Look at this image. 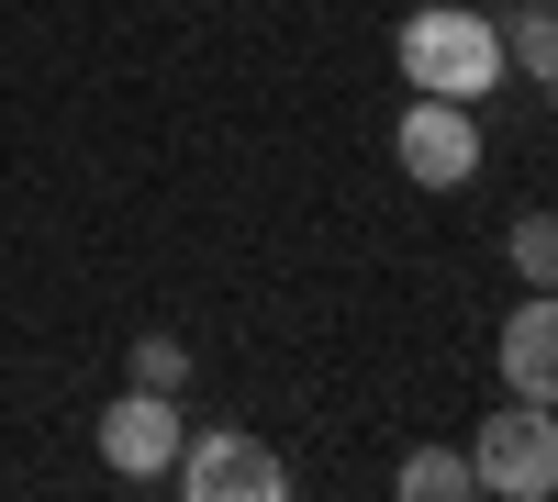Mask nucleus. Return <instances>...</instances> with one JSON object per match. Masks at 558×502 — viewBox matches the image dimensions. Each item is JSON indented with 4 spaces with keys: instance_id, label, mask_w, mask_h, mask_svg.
Returning a JSON list of instances; mask_svg holds the SVG:
<instances>
[{
    "instance_id": "obj_1",
    "label": "nucleus",
    "mask_w": 558,
    "mask_h": 502,
    "mask_svg": "<svg viewBox=\"0 0 558 502\" xmlns=\"http://www.w3.org/2000/svg\"><path fill=\"white\" fill-rule=\"evenodd\" d=\"M391 68H402L413 89H436V101H492V89L514 78V68H502V23H492V12H458V0L402 12Z\"/></svg>"
},
{
    "instance_id": "obj_3",
    "label": "nucleus",
    "mask_w": 558,
    "mask_h": 502,
    "mask_svg": "<svg viewBox=\"0 0 558 502\" xmlns=\"http://www.w3.org/2000/svg\"><path fill=\"white\" fill-rule=\"evenodd\" d=\"M391 157H402L413 191H470V179H481V123H470V101H436V89H413L402 123H391Z\"/></svg>"
},
{
    "instance_id": "obj_6",
    "label": "nucleus",
    "mask_w": 558,
    "mask_h": 502,
    "mask_svg": "<svg viewBox=\"0 0 558 502\" xmlns=\"http://www.w3.org/2000/svg\"><path fill=\"white\" fill-rule=\"evenodd\" d=\"M502 391H514V402H547V414H558V291H525L514 313H502Z\"/></svg>"
},
{
    "instance_id": "obj_8",
    "label": "nucleus",
    "mask_w": 558,
    "mask_h": 502,
    "mask_svg": "<svg viewBox=\"0 0 558 502\" xmlns=\"http://www.w3.org/2000/svg\"><path fill=\"white\" fill-rule=\"evenodd\" d=\"M391 491L402 502H470L481 480H470V446H413V458L391 469Z\"/></svg>"
},
{
    "instance_id": "obj_4",
    "label": "nucleus",
    "mask_w": 558,
    "mask_h": 502,
    "mask_svg": "<svg viewBox=\"0 0 558 502\" xmlns=\"http://www.w3.org/2000/svg\"><path fill=\"white\" fill-rule=\"evenodd\" d=\"M101 469L112 480H168L179 469V446H191V425H179V391H134L123 380V402H101Z\"/></svg>"
},
{
    "instance_id": "obj_9",
    "label": "nucleus",
    "mask_w": 558,
    "mask_h": 502,
    "mask_svg": "<svg viewBox=\"0 0 558 502\" xmlns=\"http://www.w3.org/2000/svg\"><path fill=\"white\" fill-rule=\"evenodd\" d=\"M502 246H514V280H525V291H558V212H514V235H502Z\"/></svg>"
},
{
    "instance_id": "obj_5",
    "label": "nucleus",
    "mask_w": 558,
    "mask_h": 502,
    "mask_svg": "<svg viewBox=\"0 0 558 502\" xmlns=\"http://www.w3.org/2000/svg\"><path fill=\"white\" fill-rule=\"evenodd\" d=\"M168 480L191 491V502H279V491H291V469H279L246 425H202L191 446H179V469H168Z\"/></svg>"
},
{
    "instance_id": "obj_7",
    "label": "nucleus",
    "mask_w": 558,
    "mask_h": 502,
    "mask_svg": "<svg viewBox=\"0 0 558 502\" xmlns=\"http://www.w3.org/2000/svg\"><path fill=\"white\" fill-rule=\"evenodd\" d=\"M502 68L514 78H558V0H514V23H502Z\"/></svg>"
},
{
    "instance_id": "obj_10",
    "label": "nucleus",
    "mask_w": 558,
    "mask_h": 502,
    "mask_svg": "<svg viewBox=\"0 0 558 502\" xmlns=\"http://www.w3.org/2000/svg\"><path fill=\"white\" fill-rule=\"evenodd\" d=\"M123 380L134 391H191V346H179V335H134L123 346Z\"/></svg>"
},
{
    "instance_id": "obj_2",
    "label": "nucleus",
    "mask_w": 558,
    "mask_h": 502,
    "mask_svg": "<svg viewBox=\"0 0 558 502\" xmlns=\"http://www.w3.org/2000/svg\"><path fill=\"white\" fill-rule=\"evenodd\" d=\"M470 480H481L492 502H547V491H558V414L502 391V414L470 436Z\"/></svg>"
}]
</instances>
